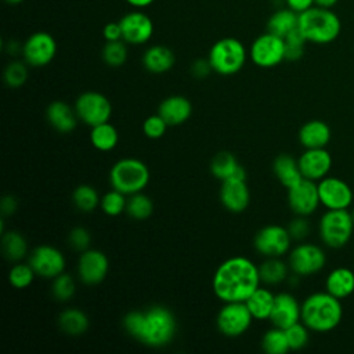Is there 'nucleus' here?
I'll use <instances>...</instances> for the list:
<instances>
[{"label": "nucleus", "instance_id": "nucleus-1", "mask_svg": "<svg viewBox=\"0 0 354 354\" xmlns=\"http://www.w3.org/2000/svg\"><path fill=\"white\" fill-rule=\"evenodd\" d=\"M260 283L259 266L243 256H232L224 260L212 278L213 293L223 303L246 301Z\"/></svg>", "mask_w": 354, "mask_h": 354}, {"label": "nucleus", "instance_id": "nucleus-2", "mask_svg": "<svg viewBox=\"0 0 354 354\" xmlns=\"http://www.w3.org/2000/svg\"><path fill=\"white\" fill-rule=\"evenodd\" d=\"M122 325L129 336L153 348L170 344L177 333L176 317L165 306L130 311L123 317Z\"/></svg>", "mask_w": 354, "mask_h": 354}, {"label": "nucleus", "instance_id": "nucleus-3", "mask_svg": "<svg viewBox=\"0 0 354 354\" xmlns=\"http://www.w3.org/2000/svg\"><path fill=\"white\" fill-rule=\"evenodd\" d=\"M339 300L329 292L310 295L301 303V322L314 332L332 330L339 325L343 315Z\"/></svg>", "mask_w": 354, "mask_h": 354}, {"label": "nucleus", "instance_id": "nucleus-4", "mask_svg": "<svg viewBox=\"0 0 354 354\" xmlns=\"http://www.w3.org/2000/svg\"><path fill=\"white\" fill-rule=\"evenodd\" d=\"M297 28L307 41L315 44H326L337 39L342 24L332 8L313 6L307 11L299 14Z\"/></svg>", "mask_w": 354, "mask_h": 354}, {"label": "nucleus", "instance_id": "nucleus-5", "mask_svg": "<svg viewBox=\"0 0 354 354\" xmlns=\"http://www.w3.org/2000/svg\"><path fill=\"white\" fill-rule=\"evenodd\" d=\"M149 178L151 173L148 166L136 158L119 159L109 170L111 187L127 196L142 192L148 185Z\"/></svg>", "mask_w": 354, "mask_h": 354}, {"label": "nucleus", "instance_id": "nucleus-6", "mask_svg": "<svg viewBox=\"0 0 354 354\" xmlns=\"http://www.w3.org/2000/svg\"><path fill=\"white\" fill-rule=\"evenodd\" d=\"M248 58V48L236 37H223L217 40L207 54L213 72L221 76L238 73L245 66Z\"/></svg>", "mask_w": 354, "mask_h": 354}, {"label": "nucleus", "instance_id": "nucleus-7", "mask_svg": "<svg viewBox=\"0 0 354 354\" xmlns=\"http://www.w3.org/2000/svg\"><path fill=\"white\" fill-rule=\"evenodd\" d=\"M354 220L346 209H329L319 220V236L329 248L344 246L353 234Z\"/></svg>", "mask_w": 354, "mask_h": 354}, {"label": "nucleus", "instance_id": "nucleus-8", "mask_svg": "<svg viewBox=\"0 0 354 354\" xmlns=\"http://www.w3.org/2000/svg\"><path fill=\"white\" fill-rule=\"evenodd\" d=\"M79 120L90 127L109 122L112 116L111 100L98 91L82 93L73 105Z\"/></svg>", "mask_w": 354, "mask_h": 354}, {"label": "nucleus", "instance_id": "nucleus-9", "mask_svg": "<svg viewBox=\"0 0 354 354\" xmlns=\"http://www.w3.org/2000/svg\"><path fill=\"white\" fill-rule=\"evenodd\" d=\"M253 315L245 301H230L218 310L216 317L217 330L227 337H238L248 332Z\"/></svg>", "mask_w": 354, "mask_h": 354}, {"label": "nucleus", "instance_id": "nucleus-10", "mask_svg": "<svg viewBox=\"0 0 354 354\" xmlns=\"http://www.w3.org/2000/svg\"><path fill=\"white\" fill-rule=\"evenodd\" d=\"M249 58L259 68H274L285 59V40L271 32L257 36L249 47Z\"/></svg>", "mask_w": 354, "mask_h": 354}, {"label": "nucleus", "instance_id": "nucleus-11", "mask_svg": "<svg viewBox=\"0 0 354 354\" xmlns=\"http://www.w3.org/2000/svg\"><path fill=\"white\" fill-rule=\"evenodd\" d=\"M292 236L288 228L270 224L260 228L253 238V248L264 257H282L290 249Z\"/></svg>", "mask_w": 354, "mask_h": 354}, {"label": "nucleus", "instance_id": "nucleus-12", "mask_svg": "<svg viewBox=\"0 0 354 354\" xmlns=\"http://www.w3.org/2000/svg\"><path fill=\"white\" fill-rule=\"evenodd\" d=\"M21 54L29 66L43 68L55 58L57 41L53 35L47 32H35L24 41Z\"/></svg>", "mask_w": 354, "mask_h": 354}, {"label": "nucleus", "instance_id": "nucleus-13", "mask_svg": "<svg viewBox=\"0 0 354 354\" xmlns=\"http://www.w3.org/2000/svg\"><path fill=\"white\" fill-rule=\"evenodd\" d=\"M28 263L37 277L53 279L65 271L66 259L58 248L53 245H39L30 252Z\"/></svg>", "mask_w": 354, "mask_h": 354}, {"label": "nucleus", "instance_id": "nucleus-14", "mask_svg": "<svg viewBox=\"0 0 354 354\" xmlns=\"http://www.w3.org/2000/svg\"><path fill=\"white\" fill-rule=\"evenodd\" d=\"M326 257L324 250L313 243H300L289 253V268L297 277H308L321 271Z\"/></svg>", "mask_w": 354, "mask_h": 354}, {"label": "nucleus", "instance_id": "nucleus-15", "mask_svg": "<svg viewBox=\"0 0 354 354\" xmlns=\"http://www.w3.org/2000/svg\"><path fill=\"white\" fill-rule=\"evenodd\" d=\"M76 271L82 283L88 286L98 285L109 272V259L104 252L88 248L80 253Z\"/></svg>", "mask_w": 354, "mask_h": 354}, {"label": "nucleus", "instance_id": "nucleus-16", "mask_svg": "<svg viewBox=\"0 0 354 354\" xmlns=\"http://www.w3.org/2000/svg\"><path fill=\"white\" fill-rule=\"evenodd\" d=\"M123 40L127 44L140 46L149 41L153 35V22L148 14L134 8L119 19Z\"/></svg>", "mask_w": 354, "mask_h": 354}, {"label": "nucleus", "instance_id": "nucleus-17", "mask_svg": "<svg viewBox=\"0 0 354 354\" xmlns=\"http://www.w3.org/2000/svg\"><path fill=\"white\" fill-rule=\"evenodd\" d=\"M319 203L318 184L315 181L301 178L297 184L288 188V205L297 216L307 217L313 214Z\"/></svg>", "mask_w": 354, "mask_h": 354}, {"label": "nucleus", "instance_id": "nucleus-18", "mask_svg": "<svg viewBox=\"0 0 354 354\" xmlns=\"http://www.w3.org/2000/svg\"><path fill=\"white\" fill-rule=\"evenodd\" d=\"M321 205L326 209H347L353 202L351 188L337 177H324L318 183Z\"/></svg>", "mask_w": 354, "mask_h": 354}, {"label": "nucleus", "instance_id": "nucleus-19", "mask_svg": "<svg viewBox=\"0 0 354 354\" xmlns=\"http://www.w3.org/2000/svg\"><path fill=\"white\" fill-rule=\"evenodd\" d=\"M297 163L304 178L319 181L329 173L332 158L325 148H310L300 155Z\"/></svg>", "mask_w": 354, "mask_h": 354}, {"label": "nucleus", "instance_id": "nucleus-20", "mask_svg": "<svg viewBox=\"0 0 354 354\" xmlns=\"http://www.w3.org/2000/svg\"><path fill=\"white\" fill-rule=\"evenodd\" d=\"M268 319L272 326L286 329L301 321V304L290 293H278L275 295L274 307Z\"/></svg>", "mask_w": 354, "mask_h": 354}, {"label": "nucleus", "instance_id": "nucleus-21", "mask_svg": "<svg viewBox=\"0 0 354 354\" xmlns=\"http://www.w3.org/2000/svg\"><path fill=\"white\" fill-rule=\"evenodd\" d=\"M218 198L221 205L231 213H242L250 202V192L246 180H225L221 181Z\"/></svg>", "mask_w": 354, "mask_h": 354}, {"label": "nucleus", "instance_id": "nucleus-22", "mask_svg": "<svg viewBox=\"0 0 354 354\" xmlns=\"http://www.w3.org/2000/svg\"><path fill=\"white\" fill-rule=\"evenodd\" d=\"M46 118L50 126L62 134L72 133L79 122L75 108L61 100H55L48 104L46 109Z\"/></svg>", "mask_w": 354, "mask_h": 354}, {"label": "nucleus", "instance_id": "nucleus-23", "mask_svg": "<svg viewBox=\"0 0 354 354\" xmlns=\"http://www.w3.org/2000/svg\"><path fill=\"white\" fill-rule=\"evenodd\" d=\"M158 113L169 126H180L192 115V104L184 95H169L158 106Z\"/></svg>", "mask_w": 354, "mask_h": 354}, {"label": "nucleus", "instance_id": "nucleus-24", "mask_svg": "<svg viewBox=\"0 0 354 354\" xmlns=\"http://www.w3.org/2000/svg\"><path fill=\"white\" fill-rule=\"evenodd\" d=\"M210 173L220 181L236 178L246 180V171L243 166L239 165L235 155L228 151L217 152L210 160Z\"/></svg>", "mask_w": 354, "mask_h": 354}, {"label": "nucleus", "instance_id": "nucleus-25", "mask_svg": "<svg viewBox=\"0 0 354 354\" xmlns=\"http://www.w3.org/2000/svg\"><path fill=\"white\" fill-rule=\"evenodd\" d=\"M141 62L148 72L160 75L169 72L174 66L176 55L169 47L163 44H153L144 51Z\"/></svg>", "mask_w": 354, "mask_h": 354}, {"label": "nucleus", "instance_id": "nucleus-26", "mask_svg": "<svg viewBox=\"0 0 354 354\" xmlns=\"http://www.w3.org/2000/svg\"><path fill=\"white\" fill-rule=\"evenodd\" d=\"M330 140V129L322 120H310L299 130V141L306 148H325Z\"/></svg>", "mask_w": 354, "mask_h": 354}, {"label": "nucleus", "instance_id": "nucleus-27", "mask_svg": "<svg viewBox=\"0 0 354 354\" xmlns=\"http://www.w3.org/2000/svg\"><path fill=\"white\" fill-rule=\"evenodd\" d=\"M272 171H274V176L277 177V180L285 188H290L295 184H297L301 178H304L299 169L297 159H295L293 156H290L288 153H281L274 159Z\"/></svg>", "mask_w": 354, "mask_h": 354}, {"label": "nucleus", "instance_id": "nucleus-28", "mask_svg": "<svg viewBox=\"0 0 354 354\" xmlns=\"http://www.w3.org/2000/svg\"><path fill=\"white\" fill-rule=\"evenodd\" d=\"M326 292L337 299L350 296L354 292V272L346 267L335 268L325 281Z\"/></svg>", "mask_w": 354, "mask_h": 354}, {"label": "nucleus", "instance_id": "nucleus-29", "mask_svg": "<svg viewBox=\"0 0 354 354\" xmlns=\"http://www.w3.org/2000/svg\"><path fill=\"white\" fill-rule=\"evenodd\" d=\"M59 329L69 336H80L87 332L90 321L87 314L79 308L64 310L57 319Z\"/></svg>", "mask_w": 354, "mask_h": 354}, {"label": "nucleus", "instance_id": "nucleus-30", "mask_svg": "<svg viewBox=\"0 0 354 354\" xmlns=\"http://www.w3.org/2000/svg\"><path fill=\"white\" fill-rule=\"evenodd\" d=\"M275 301V295L267 288L259 286L248 299L246 306L254 319H268Z\"/></svg>", "mask_w": 354, "mask_h": 354}, {"label": "nucleus", "instance_id": "nucleus-31", "mask_svg": "<svg viewBox=\"0 0 354 354\" xmlns=\"http://www.w3.org/2000/svg\"><path fill=\"white\" fill-rule=\"evenodd\" d=\"M90 142L100 152L112 151L119 142V133L109 122L93 126L90 130Z\"/></svg>", "mask_w": 354, "mask_h": 354}, {"label": "nucleus", "instance_id": "nucleus-32", "mask_svg": "<svg viewBox=\"0 0 354 354\" xmlns=\"http://www.w3.org/2000/svg\"><path fill=\"white\" fill-rule=\"evenodd\" d=\"M0 246L3 256L12 263L21 261L28 254V242L18 231H6L1 234Z\"/></svg>", "mask_w": 354, "mask_h": 354}, {"label": "nucleus", "instance_id": "nucleus-33", "mask_svg": "<svg viewBox=\"0 0 354 354\" xmlns=\"http://www.w3.org/2000/svg\"><path fill=\"white\" fill-rule=\"evenodd\" d=\"M299 25V14L290 8L277 10L267 21V32H271L277 36L285 37Z\"/></svg>", "mask_w": 354, "mask_h": 354}, {"label": "nucleus", "instance_id": "nucleus-34", "mask_svg": "<svg viewBox=\"0 0 354 354\" xmlns=\"http://www.w3.org/2000/svg\"><path fill=\"white\" fill-rule=\"evenodd\" d=\"M289 264L281 260V257H266L259 266V274L261 283L278 285L288 278Z\"/></svg>", "mask_w": 354, "mask_h": 354}, {"label": "nucleus", "instance_id": "nucleus-35", "mask_svg": "<svg viewBox=\"0 0 354 354\" xmlns=\"http://www.w3.org/2000/svg\"><path fill=\"white\" fill-rule=\"evenodd\" d=\"M101 202V196L98 191L88 184L77 185L72 192V203L82 213L94 212Z\"/></svg>", "mask_w": 354, "mask_h": 354}, {"label": "nucleus", "instance_id": "nucleus-36", "mask_svg": "<svg viewBox=\"0 0 354 354\" xmlns=\"http://www.w3.org/2000/svg\"><path fill=\"white\" fill-rule=\"evenodd\" d=\"M126 213L133 220H147L153 213V202L144 192L129 195L126 203Z\"/></svg>", "mask_w": 354, "mask_h": 354}, {"label": "nucleus", "instance_id": "nucleus-37", "mask_svg": "<svg viewBox=\"0 0 354 354\" xmlns=\"http://www.w3.org/2000/svg\"><path fill=\"white\" fill-rule=\"evenodd\" d=\"M261 348L267 354H286L290 347L285 329L272 326L261 337Z\"/></svg>", "mask_w": 354, "mask_h": 354}, {"label": "nucleus", "instance_id": "nucleus-38", "mask_svg": "<svg viewBox=\"0 0 354 354\" xmlns=\"http://www.w3.org/2000/svg\"><path fill=\"white\" fill-rule=\"evenodd\" d=\"M76 293V281L65 271L51 279V296L61 303L69 301Z\"/></svg>", "mask_w": 354, "mask_h": 354}, {"label": "nucleus", "instance_id": "nucleus-39", "mask_svg": "<svg viewBox=\"0 0 354 354\" xmlns=\"http://www.w3.org/2000/svg\"><path fill=\"white\" fill-rule=\"evenodd\" d=\"M124 40H116V41H106L105 46L102 47L101 57L102 61L111 66V68H118L122 66L126 59H127V47H126Z\"/></svg>", "mask_w": 354, "mask_h": 354}, {"label": "nucleus", "instance_id": "nucleus-40", "mask_svg": "<svg viewBox=\"0 0 354 354\" xmlns=\"http://www.w3.org/2000/svg\"><path fill=\"white\" fill-rule=\"evenodd\" d=\"M127 195L122 194L118 189H111L106 194L101 196L100 207L104 214L109 217H118L123 212H126V203H127Z\"/></svg>", "mask_w": 354, "mask_h": 354}, {"label": "nucleus", "instance_id": "nucleus-41", "mask_svg": "<svg viewBox=\"0 0 354 354\" xmlns=\"http://www.w3.org/2000/svg\"><path fill=\"white\" fill-rule=\"evenodd\" d=\"M36 272L29 263H15L8 271V282L15 289H26L35 281Z\"/></svg>", "mask_w": 354, "mask_h": 354}, {"label": "nucleus", "instance_id": "nucleus-42", "mask_svg": "<svg viewBox=\"0 0 354 354\" xmlns=\"http://www.w3.org/2000/svg\"><path fill=\"white\" fill-rule=\"evenodd\" d=\"M28 64L24 61H11L3 73L4 83L11 88H18L28 80Z\"/></svg>", "mask_w": 354, "mask_h": 354}, {"label": "nucleus", "instance_id": "nucleus-43", "mask_svg": "<svg viewBox=\"0 0 354 354\" xmlns=\"http://www.w3.org/2000/svg\"><path fill=\"white\" fill-rule=\"evenodd\" d=\"M283 40H285V59L288 61L300 59L304 53V44L307 41L303 33L300 32V29L296 28L289 35H286Z\"/></svg>", "mask_w": 354, "mask_h": 354}, {"label": "nucleus", "instance_id": "nucleus-44", "mask_svg": "<svg viewBox=\"0 0 354 354\" xmlns=\"http://www.w3.org/2000/svg\"><path fill=\"white\" fill-rule=\"evenodd\" d=\"M308 330L310 329L303 322L300 324V321L285 329L290 350H300L307 346L308 337H310Z\"/></svg>", "mask_w": 354, "mask_h": 354}, {"label": "nucleus", "instance_id": "nucleus-45", "mask_svg": "<svg viewBox=\"0 0 354 354\" xmlns=\"http://www.w3.org/2000/svg\"><path fill=\"white\" fill-rule=\"evenodd\" d=\"M167 127L169 124L165 122V119L159 113L151 115L142 122V133L145 137L151 140H158L163 137L166 134Z\"/></svg>", "mask_w": 354, "mask_h": 354}, {"label": "nucleus", "instance_id": "nucleus-46", "mask_svg": "<svg viewBox=\"0 0 354 354\" xmlns=\"http://www.w3.org/2000/svg\"><path fill=\"white\" fill-rule=\"evenodd\" d=\"M68 242L69 246L76 250V252H84L90 248L91 243V235L88 232L87 228L84 227H75L71 230L69 235H68Z\"/></svg>", "mask_w": 354, "mask_h": 354}, {"label": "nucleus", "instance_id": "nucleus-47", "mask_svg": "<svg viewBox=\"0 0 354 354\" xmlns=\"http://www.w3.org/2000/svg\"><path fill=\"white\" fill-rule=\"evenodd\" d=\"M288 231H289L292 239H303V238L307 236L308 232H310L308 221L304 218V216H299L297 218H295V220L289 224Z\"/></svg>", "mask_w": 354, "mask_h": 354}, {"label": "nucleus", "instance_id": "nucleus-48", "mask_svg": "<svg viewBox=\"0 0 354 354\" xmlns=\"http://www.w3.org/2000/svg\"><path fill=\"white\" fill-rule=\"evenodd\" d=\"M102 36L106 41H116V40H123L122 35V28L119 21L118 22H108L104 29H102Z\"/></svg>", "mask_w": 354, "mask_h": 354}, {"label": "nucleus", "instance_id": "nucleus-49", "mask_svg": "<svg viewBox=\"0 0 354 354\" xmlns=\"http://www.w3.org/2000/svg\"><path fill=\"white\" fill-rule=\"evenodd\" d=\"M212 66L209 59H196L192 65H191V73L198 77V79H203L206 76H209V73L212 72Z\"/></svg>", "mask_w": 354, "mask_h": 354}, {"label": "nucleus", "instance_id": "nucleus-50", "mask_svg": "<svg viewBox=\"0 0 354 354\" xmlns=\"http://www.w3.org/2000/svg\"><path fill=\"white\" fill-rule=\"evenodd\" d=\"M17 207H18V203H17V199L12 195L3 196V199L0 202V209H1V214L3 216L14 214Z\"/></svg>", "mask_w": 354, "mask_h": 354}, {"label": "nucleus", "instance_id": "nucleus-51", "mask_svg": "<svg viewBox=\"0 0 354 354\" xmlns=\"http://www.w3.org/2000/svg\"><path fill=\"white\" fill-rule=\"evenodd\" d=\"M286 7L290 8L292 11L301 14L304 11H307L308 8H311L314 4V0H285Z\"/></svg>", "mask_w": 354, "mask_h": 354}, {"label": "nucleus", "instance_id": "nucleus-52", "mask_svg": "<svg viewBox=\"0 0 354 354\" xmlns=\"http://www.w3.org/2000/svg\"><path fill=\"white\" fill-rule=\"evenodd\" d=\"M127 4H130L133 8H138V10H142L148 6H151L155 0H124Z\"/></svg>", "mask_w": 354, "mask_h": 354}, {"label": "nucleus", "instance_id": "nucleus-53", "mask_svg": "<svg viewBox=\"0 0 354 354\" xmlns=\"http://www.w3.org/2000/svg\"><path fill=\"white\" fill-rule=\"evenodd\" d=\"M337 3V0H314V4L322 8H332L335 7V4Z\"/></svg>", "mask_w": 354, "mask_h": 354}, {"label": "nucleus", "instance_id": "nucleus-54", "mask_svg": "<svg viewBox=\"0 0 354 354\" xmlns=\"http://www.w3.org/2000/svg\"><path fill=\"white\" fill-rule=\"evenodd\" d=\"M6 3H8V4H11V6H15V4H19V3H22V1H25V0H4Z\"/></svg>", "mask_w": 354, "mask_h": 354}, {"label": "nucleus", "instance_id": "nucleus-55", "mask_svg": "<svg viewBox=\"0 0 354 354\" xmlns=\"http://www.w3.org/2000/svg\"><path fill=\"white\" fill-rule=\"evenodd\" d=\"M351 216H353V220H354V212H353V213H351Z\"/></svg>", "mask_w": 354, "mask_h": 354}]
</instances>
